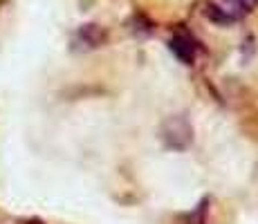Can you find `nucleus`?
Returning <instances> with one entry per match:
<instances>
[{"instance_id":"nucleus-4","label":"nucleus","mask_w":258,"mask_h":224,"mask_svg":"<svg viewBox=\"0 0 258 224\" xmlns=\"http://www.w3.org/2000/svg\"><path fill=\"white\" fill-rule=\"evenodd\" d=\"M205 16L209 18V21L218 23V25H229V23H234V18H231L229 14H227L218 3H207V7H205Z\"/></svg>"},{"instance_id":"nucleus-5","label":"nucleus","mask_w":258,"mask_h":224,"mask_svg":"<svg viewBox=\"0 0 258 224\" xmlns=\"http://www.w3.org/2000/svg\"><path fill=\"white\" fill-rule=\"evenodd\" d=\"M247 3H251V5H254V3H256V0H247Z\"/></svg>"},{"instance_id":"nucleus-2","label":"nucleus","mask_w":258,"mask_h":224,"mask_svg":"<svg viewBox=\"0 0 258 224\" xmlns=\"http://www.w3.org/2000/svg\"><path fill=\"white\" fill-rule=\"evenodd\" d=\"M168 49H171L177 61L184 63V65H191V63L196 61V43H193V38L188 36L186 32L173 34L171 41H168Z\"/></svg>"},{"instance_id":"nucleus-3","label":"nucleus","mask_w":258,"mask_h":224,"mask_svg":"<svg viewBox=\"0 0 258 224\" xmlns=\"http://www.w3.org/2000/svg\"><path fill=\"white\" fill-rule=\"evenodd\" d=\"M77 43L86 49H94L106 43V32L99 25H83L77 32Z\"/></svg>"},{"instance_id":"nucleus-1","label":"nucleus","mask_w":258,"mask_h":224,"mask_svg":"<svg viewBox=\"0 0 258 224\" xmlns=\"http://www.w3.org/2000/svg\"><path fill=\"white\" fill-rule=\"evenodd\" d=\"M162 139L168 148L173 151H186L193 141V128L188 123L186 117L175 114V117H168L162 123Z\"/></svg>"}]
</instances>
